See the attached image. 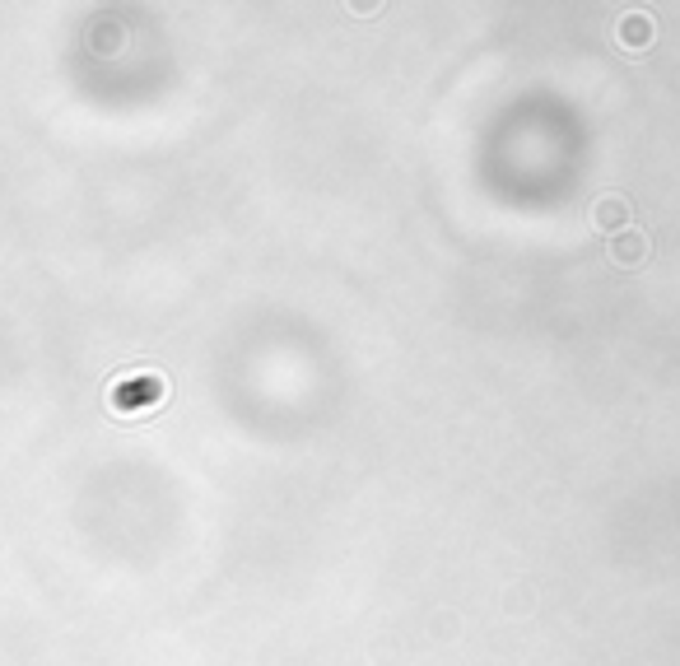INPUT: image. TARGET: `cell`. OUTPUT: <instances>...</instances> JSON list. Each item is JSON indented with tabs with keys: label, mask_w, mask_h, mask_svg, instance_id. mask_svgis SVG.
<instances>
[{
	"label": "cell",
	"mask_w": 680,
	"mask_h": 666,
	"mask_svg": "<svg viewBox=\"0 0 680 666\" xmlns=\"http://www.w3.org/2000/svg\"><path fill=\"white\" fill-rule=\"evenodd\" d=\"M648 233H639V229H625L620 238L611 243V261H620V266H639V261H648Z\"/></svg>",
	"instance_id": "6da1fadb"
},
{
	"label": "cell",
	"mask_w": 680,
	"mask_h": 666,
	"mask_svg": "<svg viewBox=\"0 0 680 666\" xmlns=\"http://www.w3.org/2000/svg\"><path fill=\"white\" fill-rule=\"evenodd\" d=\"M592 219H597V229H625L629 224V201L625 196H601L597 210H592Z\"/></svg>",
	"instance_id": "3957f363"
},
{
	"label": "cell",
	"mask_w": 680,
	"mask_h": 666,
	"mask_svg": "<svg viewBox=\"0 0 680 666\" xmlns=\"http://www.w3.org/2000/svg\"><path fill=\"white\" fill-rule=\"evenodd\" d=\"M653 19H643V14H625L620 19V28H615V38H620V47H629V52H639V47H648L653 42Z\"/></svg>",
	"instance_id": "7a4b0ae2"
}]
</instances>
